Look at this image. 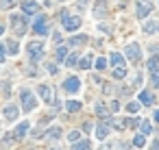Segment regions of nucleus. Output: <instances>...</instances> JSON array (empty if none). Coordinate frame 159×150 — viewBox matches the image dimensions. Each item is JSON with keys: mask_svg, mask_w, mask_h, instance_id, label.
<instances>
[{"mask_svg": "<svg viewBox=\"0 0 159 150\" xmlns=\"http://www.w3.org/2000/svg\"><path fill=\"white\" fill-rule=\"evenodd\" d=\"M41 50H44V44H41V41H33V44H29V57H31L33 61L41 59Z\"/></svg>", "mask_w": 159, "mask_h": 150, "instance_id": "nucleus-5", "label": "nucleus"}, {"mask_svg": "<svg viewBox=\"0 0 159 150\" xmlns=\"http://www.w3.org/2000/svg\"><path fill=\"white\" fill-rule=\"evenodd\" d=\"M107 135H109V126H107V124H98V126H96V137L105 139Z\"/></svg>", "mask_w": 159, "mask_h": 150, "instance_id": "nucleus-13", "label": "nucleus"}, {"mask_svg": "<svg viewBox=\"0 0 159 150\" xmlns=\"http://www.w3.org/2000/svg\"><path fill=\"white\" fill-rule=\"evenodd\" d=\"M29 131V122H20L17 126H15V131H13V135H15V139H20L22 135H24Z\"/></svg>", "mask_w": 159, "mask_h": 150, "instance_id": "nucleus-12", "label": "nucleus"}, {"mask_svg": "<svg viewBox=\"0 0 159 150\" xmlns=\"http://www.w3.org/2000/svg\"><path fill=\"white\" fill-rule=\"evenodd\" d=\"M65 109H68V111H79V109H81V102H79V100H68Z\"/></svg>", "mask_w": 159, "mask_h": 150, "instance_id": "nucleus-19", "label": "nucleus"}, {"mask_svg": "<svg viewBox=\"0 0 159 150\" xmlns=\"http://www.w3.org/2000/svg\"><path fill=\"white\" fill-rule=\"evenodd\" d=\"M11 26H13L15 35H24V31H26V17L20 15V13H13L11 15Z\"/></svg>", "mask_w": 159, "mask_h": 150, "instance_id": "nucleus-2", "label": "nucleus"}, {"mask_svg": "<svg viewBox=\"0 0 159 150\" xmlns=\"http://www.w3.org/2000/svg\"><path fill=\"white\" fill-rule=\"evenodd\" d=\"M79 137H81V133H79V131H72V133H70V135H68V139H70V141H72V144H74V141H76V139H79Z\"/></svg>", "mask_w": 159, "mask_h": 150, "instance_id": "nucleus-31", "label": "nucleus"}, {"mask_svg": "<svg viewBox=\"0 0 159 150\" xmlns=\"http://www.w3.org/2000/svg\"><path fill=\"white\" fill-rule=\"evenodd\" d=\"M148 70H150L153 74H159V59H157V57L148 59Z\"/></svg>", "mask_w": 159, "mask_h": 150, "instance_id": "nucleus-15", "label": "nucleus"}, {"mask_svg": "<svg viewBox=\"0 0 159 150\" xmlns=\"http://www.w3.org/2000/svg\"><path fill=\"white\" fill-rule=\"evenodd\" d=\"M96 113H98V115H107V109H105V107H100V105H98V107H96Z\"/></svg>", "mask_w": 159, "mask_h": 150, "instance_id": "nucleus-33", "label": "nucleus"}, {"mask_svg": "<svg viewBox=\"0 0 159 150\" xmlns=\"http://www.w3.org/2000/svg\"><path fill=\"white\" fill-rule=\"evenodd\" d=\"M7 50H9V55H17V50H20L17 41H13V39H11V41L7 44Z\"/></svg>", "mask_w": 159, "mask_h": 150, "instance_id": "nucleus-20", "label": "nucleus"}, {"mask_svg": "<svg viewBox=\"0 0 159 150\" xmlns=\"http://www.w3.org/2000/svg\"><path fill=\"white\" fill-rule=\"evenodd\" d=\"M111 63L116 65V67H124V57H122L120 52H113V55H111Z\"/></svg>", "mask_w": 159, "mask_h": 150, "instance_id": "nucleus-14", "label": "nucleus"}, {"mask_svg": "<svg viewBox=\"0 0 159 150\" xmlns=\"http://www.w3.org/2000/svg\"><path fill=\"white\" fill-rule=\"evenodd\" d=\"M144 144H146V141H144V135H135V137H133V146L144 148Z\"/></svg>", "mask_w": 159, "mask_h": 150, "instance_id": "nucleus-23", "label": "nucleus"}, {"mask_svg": "<svg viewBox=\"0 0 159 150\" xmlns=\"http://www.w3.org/2000/svg\"><path fill=\"white\" fill-rule=\"evenodd\" d=\"M153 9V2L150 0H140V5H138V17H146Z\"/></svg>", "mask_w": 159, "mask_h": 150, "instance_id": "nucleus-8", "label": "nucleus"}, {"mask_svg": "<svg viewBox=\"0 0 159 150\" xmlns=\"http://www.w3.org/2000/svg\"><path fill=\"white\" fill-rule=\"evenodd\" d=\"M2 31H5V26H2V24H0V35H2Z\"/></svg>", "mask_w": 159, "mask_h": 150, "instance_id": "nucleus-39", "label": "nucleus"}, {"mask_svg": "<svg viewBox=\"0 0 159 150\" xmlns=\"http://www.w3.org/2000/svg\"><path fill=\"white\" fill-rule=\"evenodd\" d=\"M113 76H116V79H124L126 76V67H116V70H113Z\"/></svg>", "mask_w": 159, "mask_h": 150, "instance_id": "nucleus-24", "label": "nucleus"}, {"mask_svg": "<svg viewBox=\"0 0 159 150\" xmlns=\"http://www.w3.org/2000/svg\"><path fill=\"white\" fill-rule=\"evenodd\" d=\"M150 81H153V85H155V87H159V74H153V79H150Z\"/></svg>", "mask_w": 159, "mask_h": 150, "instance_id": "nucleus-34", "label": "nucleus"}, {"mask_svg": "<svg viewBox=\"0 0 159 150\" xmlns=\"http://www.w3.org/2000/svg\"><path fill=\"white\" fill-rule=\"evenodd\" d=\"M79 87H81V81H79L76 76L65 79V83H63V89H65L68 94H76V91H79Z\"/></svg>", "mask_w": 159, "mask_h": 150, "instance_id": "nucleus-7", "label": "nucleus"}, {"mask_svg": "<svg viewBox=\"0 0 159 150\" xmlns=\"http://www.w3.org/2000/svg\"><path fill=\"white\" fill-rule=\"evenodd\" d=\"M5 61V46H0V63Z\"/></svg>", "mask_w": 159, "mask_h": 150, "instance_id": "nucleus-35", "label": "nucleus"}, {"mask_svg": "<svg viewBox=\"0 0 159 150\" xmlns=\"http://www.w3.org/2000/svg\"><path fill=\"white\" fill-rule=\"evenodd\" d=\"M153 150H159V141H155V144H153Z\"/></svg>", "mask_w": 159, "mask_h": 150, "instance_id": "nucleus-37", "label": "nucleus"}, {"mask_svg": "<svg viewBox=\"0 0 159 150\" xmlns=\"http://www.w3.org/2000/svg\"><path fill=\"white\" fill-rule=\"evenodd\" d=\"M124 52H126V59H129V61L138 63V61L142 59V48H140L138 44H129V46L124 48Z\"/></svg>", "mask_w": 159, "mask_h": 150, "instance_id": "nucleus-3", "label": "nucleus"}, {"mask_svg": "<svg viewBox=\"0 0 159 150\" xmlns=\"http://www.w3.org/2000/svg\"><path fill=\"white\" fill-rule=\"evenodd\" d=\"M85 41H87V35H79V37H70L68 39L70 46H79V44H85Z\"/></svg>", "mask_w": 159, "mask_h": 150, "instance_id": "nucleus-17", "label": "nucleus"}, {"mask_svg": "<svg viewBox=\"0 0 159 150\" xmlns=\"http://www.w3.org/2000/svg\"><path fill=\"white\" fill-rule=\"evenodd\" d=\"M33 31H35L37 35H46V33H48V24H46V17H44V15H37V17H35Z\"/></svg>", "mask_w": 159, "mask_h": 150, "instance_id": "nucleus-4", "label": "nucleus"}, {"mask_svg": "<svg viewBox=\"0 0 159 150\" xmlns=\"http://www.w3.org/2000/svg\"><path fill=\"white\" fill-rule=\"evenodd\" d=\"M22 9H24V13H37L39 5L35 2V0H24V2H22Z\"/></svg>", "mask_w": 159, "mask_h": 150, "instance_id": "nucleus-11", "label": "nucleus"}, {"mask_svg": "<svg viewBox=\"0 0 159 150\" xmlns=\"http://www.w3.org/2000/svg\"><path fill=\"white\" fill-rule=\"evenodd\" d=\"M39 94H41V98L46 100L48 105H50L52 100H55V94H52V89H50L48 85H39Z\"/></svg>", "mask_w": 159, "mask_h": 150, "instance_id": "nucleus-9", "label": "nucleus"}, {"mask_svg": "<svg viewBox=\"0 0 159 150\" xmlns=\"http://www.w3.org/2000/svg\"><path fill=\"white\" fill-rule=\"evenodd\" d=\"M92 146H89V141H81V144H74L72 150H89Z\"/></svg>", "mask_w": 159, "mask_h": 150, "instance_id": "nucleus-25", "label": "nucleus"}, {"mask_svg": "<svg viewBox=\"0 0 159 150\" xmlns=\"http://www.w3.org/2000/svg\"><path fill=\"white\" fill-rule=\"evenodd\" d=\"M0 7H2V9H11L13 7V0H0Z\"/></svg>", "mask_w": 159, "mask_h": 150, "instance_id": "nucleus-30", "label": "nucleus"}, {"mask_svg": "<svg viewBox=\"0 0 159 150\" xmlns=\"http://www.w3.org/2000/svg\"><path fill=\"white\" fill-rule=\"evenodd\" d=\"M155 120H159V109H157V111H155Z\"/></svg>", "mask_w": 159, "mask_h": 150, "instance_id": "nucleus-38", "label": "nucleus"}, {"mask_svg": "<svg viewBox=\"0 0 159 150\" xmlns=\"http://www.w3.org/2000/svg\"><path fill=\"white\" fill-rule=\"evenodd\" d=\"M65 52H68L65 48H59V50H57V59H59V61H65Z\"/></svg>", "mask_w": 159, "mask_h": 150, "instance_id": "nucleus-29", "label": "nucleus"}, {"mask_svg": "<svg viewBox=\"0 0 159 150\" xmlns=\"http://www.w3.org/2000/svg\"><path fill=\"white\" fill-rule=\"evenodd\" d=\"M79 26H81V17H79V15L63 17V29H65V31H76Z\"/></svg>", "mask_w": 159, "mask_h": 150, "instance_id": "nucleus-6", "label": "nucleus"}, {"mask_svg": "<svg viewBox=\"0 0 159 150\" xmlns=\"http://www.w3.org/2000/svg\"><path fill=\"white\" fill-rule=\"evenodd\" d=\"M140 129H142V135H148V133L153 131V126H150V122H146V120H142V124H140Z\"/></svg>", "mask_w": 159, "mask_h": 150, "instance_id": "nucleus-22", "label": "nucleus"}, {"mask_svg": "<svg viewBox=\"0 0 159 150\" xmlns=\"http://www.w3.org/2000/svg\"><path fill=\"white\" fill-rule=\"evenodd\" d=\"M89 65H92V57H85V59H81V67H83V70H87Z\"/></svg>", "mask_w": 159, "mask_h": 150, "instance_id": "nucleus-28", "label": "nucleus"}, {"mask_svg": "<svg viewBox=\"0 0 159 150\" xmlns=\"http://www.w3.org/2000/svg\"><path fill=\"white\" fill-rule=\"evenodd\" d=\"M46 70H48V72H50V74H55V72H57V67H55V65H52V63H48V67H46Z\"/></svg>", "mask_w": 159, "mask_h": 150, "instance_id": "nucleus-36", "label": "nucleus"}, {"mask_svg": "<svg viewBox=\"0 0 159 150\" xmlns=\"http://www.w3.org/2000/svg\"><path fill=\"white\" fill-rule=\"evenodd\" d=\"M59 135H61V129H57V126H55V129H50V131H48V139H50V137H52V139H57V137H59Z\"/></svg>", "mask_w": 159, "mask_h": 150, "instance_id": "nucleus-26", "label": "nucleus"}, {"mask_svg": "<svg viewBox=\"0 0 159 150\" xmlns=\"http://www.w3.org/2000/svg\"><path fill=\"white\" fill-rule=\"evenodd\" d=\"M140 102H142V105H153V96H150V91H142V94H140Z\"/></svg>", "mask_w": 159, "mask_h": 150, "instance_id": "nucleus-18", "label": "nucleus"}, {"mask_svg": "<svg viewBox=\"0 0 159 150\" xmlns=\"http://www.w3.org/2000/svg\"><path fill=\"white\" fill-rule=\"evenodd\" d=\"M140 107H142V102H129V105H126V111H129V113H138Z\"/></svg>", "mask_w": 159, "mask_h": 150, "instance_id": "nucleus-21", "label": "nucleus"}, {"mask_svg": "<svg viewBox=\"0 0 159 150\" xmlns=\"http://www.w3.org/2000/svg\"><path fill=\"white\" fill-rule=\"evenodd\" d=\"M22 105H24V107H22V109H24V111H33L35 107H37V98L33 96V91L31 89H22Z\"/></svg>", "mask_w": 159, "mask_h": 150, "instance_id": "nucleus-1", "label": "nucleus"}, {"mask_svg": "<svg viewBox=\"0 0 159 150\" xmlns=\"http://www.w3.org/2000/svg\"><path fill=\"white\" fill-rule=\"evenodd\" d=\"M17 115H20V109H17L15 105H9V107H5V117H7V120L15 122V120H17Z\"/></svg>", "mask_w": 159, "mask_h": 150, "instance_id": "nucleus-10", "label": "nucleus"}, {"mask_svg": "<svg viewBox=\"0 0 159 150\" xmlns=\"http://www.w3.org/2000/svg\"><path fill=\"white\" fill-rule=\"evenodd\" d=\"M74 63H76V55H70L65 59V65H74Z\"/></svg>", "mask_w": 159, "mask_h": 150, "instance_id": "nucleus-32", "label": "nucleus"}, {"mask_svg": "<svg viewBox=\"0 0 159 150\" xmlns=\"http://www.w3.org/2000/svg\"><path fill=\"white\" fill-rule=\"evenodd\" d=\"M144 33H159V22H148V24H144Z\"/></svg>", "mask_w": 159, "mask_h": 150, "instance_id": "nucleus-16", "label": "nucleus"}, {"mask_svg": "<svg viewBox=\"0 0 159 150\" xmlns=\"http://www.w3.org/2000/svg\"><path fill=\"white\" fill-rule=\"evenodd\" d=\"M105 67H107V59H103V57L96 59V70H105Z\"/></svg>", "mask_w": 159, "mask_h": 150, "instance_id": "nucleus-27", "label": "nucleus"}]
</instances>
